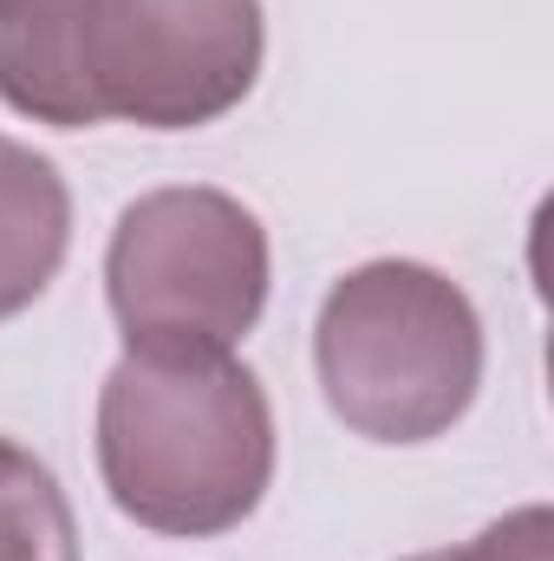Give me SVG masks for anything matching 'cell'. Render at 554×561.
Segmentation results:
<instances>
[{
	"mask_svg": "<svg viewBox=\"0 0 554 561\" xmlns=\"http://www.w3.org/2000/svg\"><path fill=\"white\" fill-rule=\"evenodd\" d=\"M72 249V190L46 150L0 138V320L26 313Z\"/></svg>",
	"mask_w": 554,
	"mask_h": 561,
	"instance_id": "cell-6",
	"label": "cell"
},
{
	"mask_svg": "<svg viewBox=\"0 0 554 561\" xmlns=\"http://www.w3.org/2000/svg\"><path fill=\"white\" fill-rule=\"evenodd\" d=\"M0 561H79V523L46 457L0 437Z\"/></svg>",
	"mask_w": 554,
	"mask_h": 561,
	"instance_id": "cell-7",
	"label": "cell"
},
{
	"mask_svg": "<svg viewBox=\"0 0 554 561\" xmlns=\"http://www.w3.org/2000/svg\"><path fill=\"white\" fill-rule=\"evenodd\" d=\"M313 373L353 437L430 444L483 392V313L430 262H359L320 300Z\"/></svg>",
	"mask_w": 554,
	"mask_h": 561,
	"instance_id": "cell-2",
	"label": "cell"
},
{
	"mask_svg": "<svg viewBox=\"0 0 554 561\" xmlns=\"http://www.w3.org/2000/svg\"><path fill=\"white\" fill-rule=\"evenodd\" d=\"M99 477L150 536H229L275 483V405L229 353L125 346L99 386Z\"/></svg>",
	"mask_w": 554,
	"mask_h": 561,
	"instance_id": "cell-1",
	"label": "cell"
},
{
	"mask_svg": "<svg viewBox=\"0 0 554 561\" xmlns=\"http://www.w3.org/2000/svg\"><path fill=\"white\" fill-rule=\"evenodd\" d=\"M262 59V0H99L85 33V99L99 125L203 131L255 92Z\"/></svg>",
	"mask_w": 554,
	"mask_h": 561,
	"instance_id": "cell-4",
	"label": "cell"
},
{
	"mask_svg": "<svg viewBox=\"0 0 554 561\" xmlns=\"http://www.w3.org/2000/svg\"><path fill=\"white\" fill-rule=\"evenodd\" d=\"M275 255L262 216L209 183L143 190L105 249V300L143 353H235L268 313Z\"/></svg>",
	"mask_w": 554,
	"mask_h": 561,
	"instance_id": "cell-3",
	"label": "cell"
},
{
	"mask_svg": "<svg viewBox=\"0 0 554 561\" xmlns=\"http://www.w3.org/2000/svg\"><path fill=\"white\" fill-rule=\"evenodd\" d=\"M99 0H0V99L7 112L53 125V131H85L92 99H85V33H92Z\"/></svg>",
	"mask_w": 554,
	"mask_h": 561,
	"instance_id": "cell-5",
	"label": "cell"
},
{
	"mask_svg": "<svg viewBox=\"0 0 554 561\" xmlns=\"http://www.w3.org/2000/svg\"><path fill=\"white\" fill-rule=\"evenodd\" d=\"M549 549H554L549 510H542V503H529V510H516V516L489 523L483 536L457 542V549H430V556H405V561H549Z\"/></svg>",
	"mask_w": 554,
	"mask_h": 561,
	"instance_id": "cell-8",
	"label": "cell"
}]
</instances>
